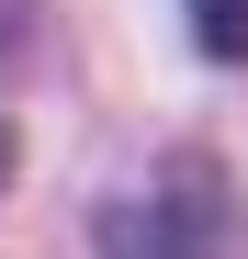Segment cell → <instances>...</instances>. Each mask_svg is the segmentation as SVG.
Returning <instances> with one entry per match:
<instances>
[{"instance_id": "1", "label": "cell", "mask_w": 248, "mask_h": 259, "mask_svg": "<svg viewBox=\"0 0 248 259\" xmlns=\"http://www.w3.org/2000/svg\"><path fill=\"white\" fill-rule=\"evenodd\" d=\"M192 34H203L215 68H237V57H248V0H192Z\"/></svg>"}, {"instance_id": "2", "label": "cell", "mask_w": 248, "mask_h": 259, "mask_svg": "<svg viewBox=\"0 0 248 259\" xmlns=\"http://www.w3.org/2000/svg\"><path fill=\"white\" fill-rule=\"evenodd\" d=\"M12 23H23V0H0V68H12Z\"/></svg>"}, {"instance_id": "3", "label": "cell", "mask_w": 248, "mask_h": 259, "mask_svg": "<svg viewBox=\"0 0 248 259\" xmlns=\"http://www.w3.org/2000/svg\"><path fill=\"white\" fill-rule=\"evenodd\" d=\"M0 169H12V136H0Z\"/></svg>"}]
</instances>
